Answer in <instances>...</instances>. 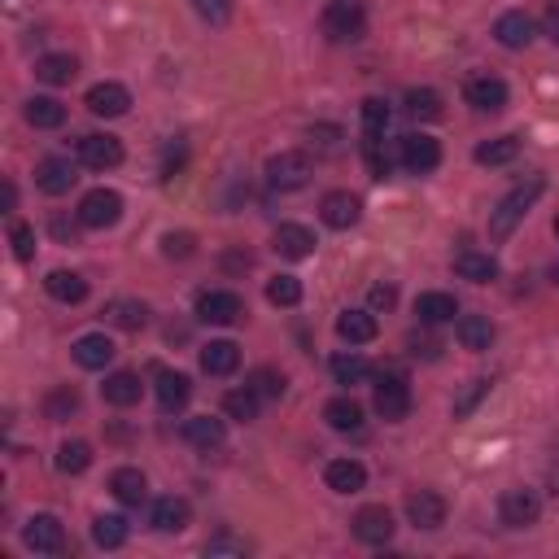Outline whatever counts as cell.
I'll use <instances>...</instances> for the list:
<instances>
[{"instance_id":"6da1fadb","label":"cell","mask_w":559,"mask_h":559,"mask_svg":"<svg viewBox=\"0 0 559 559\" xmlns=\"http://www.w3.org/2000/svg\"><path fill=\"white\" fill-rule=\"evenodd\" d=\"M542 188H546V180H542V175H529L525 184H516V188H511V193H507L503 201H498V206L490 210V236H494V241H507V236L516 232V223L525 219V214H529V206L542 197Z\"/></svg>"},{"instance_id":"7a4b0ae2","label":"cell","mask_w":559,"mask_h":559,"mask_svg":"<svg viewBox=\"0 0 559 559\" xmlns=\"http://www.w3.org/2000/svg\"><path fill=\"white\" fill-rule=\"evenodd\" d=\"M324 35L332 44H354L367 35V14L359 0H332L324 9Z\"/></svg>"},{"instance_id":"3957f363","label":"cell","mask_w":559,"mask_h":559,"mask_svg":"<svg viewBox=\"0 0 559 559\" xmlns=\"http://www.w3.org/2000/svg\"><path fill=\"white\" fill-rule=\"evenodd\" d=\"M311 175H315L311 158L297 153V149H284V153H276V158L267 162V184L280 188V193H297V188H306L311 184Z\"/></svg>"},{"instance_id":"277c9868","label":"cell","mask_w":559,"mask_h":559,"mask_svg":"<svg viewBox=\"0 0 559 559\" xmlns=\"http://www.w3.org/2000/svg\"><path fill=\"white\" fill-rule=\"evenodd\" d=\"M376 415L380 420H389V424H398V420H407L411 415V385H407V376L402 372H380V380H376Z\"/></svg>"},{"instance_id":"5b68a950","label":"cell","mask_w":559,"mask_h":559,"mask_svg":"<svg viewBox=\"0 0 559 559\" xmlns=\"http://www.w3.org/2000/svg\"><path fill=\"white\" fill-rule=\"evenodd\" d=\"M123 219V197L114 193V188H92V193H83L79 201V223L83 228H114V223Z\"/></svg>"},{"instance_id":"8992f818","label":"cell","mask_w":559,"mask_h":559,"mask_svg":"<svg viewBox=\"0 0 559 559\" xmlns=\"http://www.w3.org/2000/svg\"><path fill=\"white\" fill-rule=\"evenodd\" d=\"M398 162H402V171H411V175H428L442 166V145L424 132H411L398 140Z\"/></svg>"},{"instance_id":"52a82bcc","label":"cell","mask_w":559,"mask_h":559,"mask_svg":"<svg viewBox=\"0 0 559 559\" xmlns=\"http://www.w3.org/2000/svg\"><path fill=\"white\" fill-rule=\"evenodd\" d=\"M245 315V302L236 297L232 289H206L197 297V319L201 324H214V328H228Z\"/></svg>"},{"instance_id":"ba28073f","label":"cell","mask_w":559,"mask_h":559,"mask_svg":"<svg viewBox=\"0 0 559 559\" xmlns=\"http://www.w3.org/2000/svg\"><path fill=\"white\" fill-rule=\"evenodd\" d=\"M538 516H542L538 490H507L498 498V520L507 529H529V525H538Z\"/></svg>"},{"instance_id":"9c48e42d","label":"cell","mask_w":559,"mask_h":559,"mask_svg":"<svg viewBox=\"0 0 559 559\" xmlns=\"http://www.w3.org/2000/svg\"><path fill=\"white\" fill-rule=\"evenodd\" d=\"M79 162L88 166V171H114L118 162H123V140L118 136H105V132H92V136H79Z\"/></svg>"},{"instance_id":"30bf717a","label":"cell","mask_w":559,"mask_h":559,"mask_svg":"<svg viewBox=\"0 0 559 559\" xmlns=\"http://www.w3.org/2000/svg\"><path fill=\"white\" fill-rule=\"evenodd\" d=\"M463 101H468L477 114H498L507 105V83L498 75H472L468 83H463Z\"/></svg>"},{"instance_id":"8fae6325","label":"cell","mask_w":559,"mask_h":559,"mask_svg":"<svg viewBox=\"0 0 559 559\" xmlns=\"http://www.w3.org/2000/svg\"><path fill=\"white\" fill-rule=\"evenodd\" d=\"M22 542H27L35 555H62L66 551V529H62L57 516H31L27 529H22Z\"/></svg>"},{"instance_id":"7c38bea8","label":"cell","mask_w":559,"mask_h":559,"mask_svg":"<svg viewBox=\"0 0 559 559\" xmlns=\"http://www.w3.org/2000/svg\"><path fill=\"white\" fill-rule=\"evenodd\" d=\"M83 105H88V114H97V118H123L127 110H132V92H127L123 83H92Z\"/></svg>"},{"instance_id":"4fadbf2b","label":"cell","mask_w":559,"mask_h":559,"mask_svg":"<svg viewBox=\"0 0 559 559\" xmlns=\"http://www.w3.org/2000/svg\"><path fill=\"white\" fill-rule=\"evenodd\" d=\"M319 219H324L328 228L346 232V228H354V223L363 219V201L354 193H346V188H337V193H328L324 201H319Z\"/></svg>"},{"instance_id":"5bb4252c","label":"cell","mask_w":559,"mask_h":559,"mask_svg":"<svg viewBox=\"0 0 559 559\" xmlns=\"http://www.w3.org/2000/svg\"><path fill=\"white\" fill-rule=\"evenodd\" d=\"M407 520L415 529H442L446 525V498L442 494H433V490H415L407 494Z\"/></svg>"},{"instance_id":"9a60e30c","label":"cell","mask_w":559,"mask_h":559,"mask_svg":"<svg viewBox=\"0 0 559 559\" xmlns=\"http://www.w3.org/2000/svg\"><path fill=\"white\" fill-rule=\"evenodd\" d=\"M350 525H354V538L367 546H385L394 538V516H389V507H359V516H354Z\"/></svg>"},{"instance_id":"2e32d148","label":"cell","mask_w":559,"mask_h":559,"mask_svg":"<svg viewBox=\"0 0 559 559\" xmlns=\"http://www.w3.org/2000/svg\"><path fill=\"white\" fill-rule=\"evenodd\" d=\"M75 180L79 175H75V162L70 158H44L40 166H35V184H40L49 197H66L70 188H75Z\"/></svg>"},{"instance_id":"e0dca14e","label":"cell","mask_w":559,"mask_h":559,"mask_svg":"<svg viewBox=\"0 0 559 559\" xmlns=\"http://www.w3.org/2000/svg\"><path fill=\"white\" fill-rule=\"evenodd\" d=\"M271 245H276L280 258H293V263H302V258L315 254V232L302 228V223H280L276 236H271Z\"/></svg>"},{"instance_id":"ac0fdd59","label":"cell","mask_w":559,"mask_h":559,"mask_svg":"<svg viewBox=\"0 0 559 559\" xmlns=\"http://www.w3.org/2000/svg\"><path fill=\"white\" fill-rule=\"evenodd\" d=\"M494 40L503 44V49H529L533 44V18L525 14V9H511V14H503L494 22Z\"/></svg>"},{"instance_id":"d6986e66","label":"cell","mask_w":559,"mask_h":559,"mask_svg":"<svg viewBox=\"0 0 559 559\" xmlns=\"http://www.w3.org/2000/svg\"><path fill=\"white\" fill-rule=\"evenodd\" d=\"M188 398H193V380H188L184 372H162L158 367V407L166 415H175V411L188 407Z\"/></svg>"},{"instance_id":"ffe728a7","label":"cell","mask_w":559,"mask_h":559,"mask_svg":"<svg viewBox=\"0 0 559 559\" xmlns=\"http://www.w3.org/2000/svg\"><path fill=\"white\" fill-rule=\"evenodd\" d=\"M324 481H328V490H337V494H359L367 485V468L359 459H332L324 468Z\"/></svg>"},{"instance_id":"44dd1931","label":"cell","mask_w":559,"mask_h":559,"mask_svg":"<svg viewBox=\"0 0 559 559\" xmlns=\"http://www.w3.org/2000/svg\"><path fill=\"white\" fill-rule=\"evenodd\" d=\"M223 437H228V424L214 420V415H193V420H184V442L197 450H219Z\"/></svg>"},{"instance_id":"7402d4cb","label":"cell","mask_w":559,"mask_h":559,"mask_svg":"<svg viewBox=\"0 0 559 559\" xmlns=\"http://www.w3.org/2000/svg\"><path fill=\"white\" fill-rule=\"evenodd\" d=\"M455 337H459V346L463 350H472V354H485L494 346V324H490V315H463L459 319V328H455Z\"/></svg>"},{"instance_id":"603a6c76","label":"cell","mask_w":559,"mask_h":559,"mask_svg":"<svg viewBox=\"0 0 559 559\" xmlns=\"http://www.w3.org/2000/svg\"><path fill=\"white\" fill-rule=\"evenodd\" d=\"M241 367V346L236 341H210L201 346V372L206 376H232Z\"/></svg>"},{"instance_id":"cb8c5ba5","label":"cell","mask_w":559,"mask_h":559,"mask_svg":"<svg viewBox=\"0 0 559 559\" xmlns=\"http://www.w3.org/2000/svg\"><path fill=\"white\" fill-rule=\"evenodd\" d=\"M188 520H193V507H188L184 498L166 494V498L153 503V529H158V533H184Z\"/></svg>"},{"instance_id":"d4e9b609","label":"cell","mask_w":559,"mask_h":559,"mask_svg":"<svg viewBox=\"0 0 559 559\" xmlns=\"http://www.w3.org/2000/svg\"><path fill=\"white\" fill-rule=\"evenodd\" d=\"M114 359V341L105 337V332H88V337L75 341V363L88 367V372H101V367H110Z\"/></svg>"},{"instance_id":"484cf974","label":"cell","mask_w":559,"mask_h":559,"mask_svg":"<svg viewBox=\"0 0 559 559\" xmlns=\"http://www.w3.org/2000/svg\"><path fill=\"white\" fill-rule=\"evenodd\" d=\"M376 332H380V324L372 311H341V319H337V337L350 341V346H367V341H376Z\"/></svg>"},{"instance_id":"4316f807","label":"cell","mask_w":559,"mask_h":559,"mask_svg":"<svg viewBox=\"0 0 559 559\" xmlns=\"http://www.w3.org/2000/svg\"><path fill=\"white\" fill-rule=\"evenodd\" d=\"M110 494L118 498V503H127V507H140L149 498L145 472H140V468H118L114 477H110Z\"/></svg>"},{"instance_id":"83f0119b","label":"cell","mask_w":559,"mask_h":559,"mask_svg":"<svg viewBox=\"0 0 559 559\" xmlns=\"http://www.w3.org/2000/svg\"><path fill=\"white\" fill-rule=\"evenodd\" d=\"M455 271L472 284H490V280H498V258L481 254V249H463V254L455 258Z\"/></svg>"},{"instance_id":"f1b7e54d","label":"cell","mask_w":559,"mask_h":559,"mask_svg":"<svg viewBox=\"0 0 559 559\" xmlns=\"http://www.w3.org/2000/svg\"><path fill=\"white\" fill-rule=\"evenodd\" d=\"M101 394H105V402H110V407H136L140 394H145V385H140L136 372H114L101 385Z\"/></svg>"},{"instance_id":"f546056e","label":"cell","mask_w":559,"mask_h":559,"mask_svg":"<svg viewBox=\"0 0 559 559\" xmlns=\"http://www.w3.org/2000/svg\"><path fill=\"white\" fill-rule=\"evenodd\" d=\"M415 315H420V324H450L459 315V302L450 293H420L415 297Z\"/></svg>"},{"instance_id":"4dcf8cb0","label":"cell","mask_w":559,"mask_h":559,"mask_svg":"<svg viewBox=\"0 0 559 559\" xmlns=\"http://www.w3.org/2000/svg\"><path fill=\"white\" fill-rule=\"evenodd\" d=\"M75 75H79V62L70 53H49L35 62V79L49 83V88H62V83H70Z\"/></svg>"},{"instance_id":"1f68e13d","label":"cell","mask_w":559,"mask_h":559,"mask_svg":"<svg viewBox=\"0 0 559 559\" xmlns=\"http://www.w3.org/2000/svg\"><path fill=\"white\" fill-rule=\"evenodd\" d=\"M44 289H49L53 302H66V306H75L88 297V280L75 276V271H53L49 280H44Z\"/></svg>"},{"instance_id":"d6a6232c","label":"cell","mask_w":559,"mask_h":559,"mask_svg":"<svg viewBox=\"0 0 559 559\" xmlns=\"http://www.w3.org/2000/svg\"><path fill=\"white\" fill-rule=\"evenodd\" d=\"M324 420H328V428H337V433H359L363 428V407L354 398H332L324 407Z\"/></svg>"},{"instance_id":"836d02e7","label":"cell","mask_w":559,"mask_h":559,"mask_svg":"<svg viewBox=\"0 0 559 559\" xmlns=\"http://www.w3.org/2000/svg\"><path fill=\"white\" fill-rule=\"evenodd\" d=\"M27 123L40 127V132H53V127L66 123V105L57 97H31L27 101Z\"/></svg>"},{"instance_id":"e575fe53","label":"cell","mask_w":559,"mask_h":559,"mask_svg":"<svg viewBox=\"0 0 559 559\" xmlns=\"http://www.w3.org/2000/svg\"><path fill=\"white\" fill-rule=\"evenodd\" d=\"M258 407H263V398L254 394V389H228L223 394V415L228 420H241V424H249V420H258Z\"/></svg>"},{"instance_id":"d590c367","label":"cell","mask_w":559,"mask_h":559,"mask_svg":"<svg viewBox=\"0 0 559 559\" xmlns=\"http://www.w3.org/2000/svg\"><path fill=\"white\" fill-rule=\"evenodd\" d=\"M105 319H110L114 328H123V332H140L145 328V319H149V311H145V302H127V297H118V302L105 306Z\"/></svg>"},{"instance_id":"8d00e7d4","label":"cell","mask_w":559,"mask_h":559,"mask_svg":"<svg viewBox=\"0 0 559 559\" xmlns=\"http://www.w3.org/2000/svg\"><path fill=\"white\" fill-rule=\"evenodd\" d=\"M92 542H97L101 551H118V546L127 542V520L123 516H97L92 520Z\"/></svg>"},{"instance_id":"74e56055","label":"cell","mask_w":559,"mask_h":559,"mask_svg":"<svg viewBox=\"0 0 559 559\" xmlns=\"http://www.w3.org/2000/svg\"><path fill=\"white\" fill-rule=\"evenodd\" d=\"M328 367H332V376H337V385H363V380L372 376L363 354H332Z\"/></svg>"},{"instance_id":"f35d334b","label":"cell","mask_w":559,"mask_h":559,"mask_svg":"<svg viewBox=\"0 0 559 559\" xmlns=\"http://www.w3.org/2000/svg\"><path fill=\"white\" fill-rule=\"evenodd\" d=\"M407 114L420 118V123H437L446 110H442V97H437L433 88H411L407 92Z\"/></svg>"},{"instance_id":"ab89813d","label":"cell","mask_w":559,"mask_h":559,"mask_svg":"<svg viewBox=\"0 0 559 559\" xmlns=\"http://www.w3.org/2000/svg\"><path fill=\"white\" fill-rule=\"evenodd\" d=\"M516 153H520L516 136H498V140H485V145H477V162L481 166H507V162H516Z\"/></svg>"},{"instance_id":"60d3db41","label":"cell","mask_w":559,"mask_h":559,"mask_svg":"<svg viewBox=\"0 0 559 559\" xmlns=\"http://www.w3.org/2000/svg\"><path fill=\"white\" fill-rule=\"evenodd\" d=\"M92 468V446L88 442H62L57 450V472H66V477H79V472Z\"/></svg>"},{"instance_id":"b9f144b4","label":"cell","mask_w":559,"mask_h":559,"mask_svg":"<svg viewBox=\"0 0 559 559\" xmlns=\"http://www.w3.org/2000/svg\"><path fill=\"white\" fill-rule=\"evenodd\" d=\"M245 385L254 389V394L263 398V402H271V398H280V394H284V385H289V380H284V372H276V367H254Z\"/></svg>"},{"instance_id":"7bdbcfd3","label":"cell","mask_w":559,"mask_h":559,"mask_svg":"<svg viewBox=\"0 0 559 559\" xmlns=\"http://www.w3.org/2000/svg\"><path fill=\"white\" fill-rule=\"evenodd\" d=\"M79 411V394L70 385H62V389H53L49 398H44V420H53V424H62V420H70V415Z\"/></svg>"},{"instance_id":"ee69618b","label":"cell","mask_w":559,"mask_h":559,"mask_svg":"<svg viewBox=\"0 0 559 559\" xmlns=\"http://www.w3.org/2000/svg\"><path fill=\"white\" fill-rule=\"evenodd\" d=\"M267 302L271 306H297L302 302V280L297 276H271L267 280Z\"/></svg>"},{"instance_id":"f6af8a7d","label":"cell","mask_w":559,"mask_h":559,"mask_svg":"<svg viewBox=\"0 0 559 559\" xmlns=\"http://www.w3.org/2000/svg\"><path fill=\"white\" fill-rule=\"evenodd\" d=\"M363 158L372 180H385L389 175V153H385V136H363Z\"/></svg>"},{"instance_id":"bcb514c9","label":"cell","mask_w":559,"mask_h":559,"mask_svg":"<svg viewBox=\"0 0 559 559\" xmlns=\"http://www.w3.org/2000/svg\"><path fill=\"white\" fill-rule=\"evenodd\" d=\"M389 127V105L380 97H367L363 101V136H385Z\"/></svg>"},{"instance_id":"7dc6e473","label":"cell","mask_w":559,"mask_h":559,"mask_svg":"<svg viewBox=\"0 0 559 559\" xmlns=\"http://www.w3.org/2000/svg\"><path fill=\"white\" fill-rule=\"evenodd\" d=\"M9 241H14V258L18 263H31L35 258V232L27 223H9Z\"/></svg>"},{"instance_id":"c3c4849f","label":"cell","mask_w":559,"mask_h":559,"mask_svg":"<svg viewBox=\"0 0 559 559\" xmlns=\"http://www.w3.org/2000/svg\"><path fill=\"white\" fill-rule=\"evenodd\" d=\"M193 9L210 22V27H223V22H232V0H193Z\"/></svg>"},{"instance_id":"681fc988","label":"cell","mask_w":559,"mask_h":559,"mask_svg":"<svg viewBox=\"0 0 559 559\" xmlns=\"http://www.w3.org/2000/svg\"><path fill=\"white\" fill-rule=\"evenodd\" d=\"M206 555H249V542L232 538V533H219V538L206 542Z\"/></svg>"},{"instance_id":"f907efd6","label":"cell","mask_w":559,"mask_h":559,"mask_svg":"<svg viewBox=\"0 0 559 559\" xmlns=\"http://www.w3.org/2000/svg\"><path fill=\"white\" fill-rule=\"evenodd\" d=\"M162 254L166 258H188V254H193V236H188V232H166L162 236Z\"/></svg>"},{"instance_id":"816d5d0a","label":"cell","mask_w":559,"mask_h":559,"mask_svg":"<svg viewBox=\"0 0 559 559\" xmlns=\"http://www.w3.org/2000/svg\"><path fill=\"white\" fill-rule=\"evenodd\" d=\"M485 394H490V380H472V389H468V394H463V398L455 402V415H468V411L477 407V402H481Z\"/></svg>"},{"instance_id":"f5cc1de1","label":"cell","mask_w":559,"mask_h":559,"mask_svg":"<svg viewBox=\"0 0 559 559\" xmlns=\"http://www.w3.org/2000/svg\"><path fill=\"white\" fill-rule=\"evenodd\" d=\"M394 302H398V289H394V284H376V289H372V311H389Z\"/></svg>"},{"instance_id":"db71d44e","label":"cell","mask_w":559,"mask_h":559,"mask_svg":"<svg viewBox=\"0 0 559 559\" xmlns=\"http://www.w3.org/2000/svg\"><path fill=\"white\" fill-rule=\"evenodd\" d=\"M319 140V149H337V140H341V127H311V145Z\"/></svg>"},{"instance_id":"11a10c76","label":"cell","mask_w":559,"mask_h":559,"mask_svg":"<svg viewBox=\"0 0 559 559\" xmlns=\"http://www.w3.org/2000/svg\"><path fill=\"white\" fill-rule=\"evenodd\" d=\"M542 31L559 44V0H551V5H546V14H542Z\"/></svg>"},{"instance_id":"9f6ffc18","label":"cell","mask_w":559,"mask_h":559,"mask_svg":"<svg viewBox=\"0 0 559 559\" xmlns=\"http://www.w3.org/2000/svg\"><path fill=\"white\" fill-rule=\"evenodd\" d=\"M411 354H415V359H420V354H424V359H437L442 350H437V341H420V337H411Z\"/></svg>"},{"instance_id":"6f0895ef","label":"cell","mask_w":559,"mask_h":559,"mask_svg":"<svg viewBox=\"0 0 559 559\" xmlns=\"http://www.w3.org/2000/svg\"><path fill=\"white\" fill-rule=\"evenodd\" d=\"M53 236H57V241H75V223H66V219H53Z\"/></svg>"},{"instance_id":"680465c9","label":"cell","mask_w":559,"mask_h":559,"mask_svg":"<svg viewBox=\"0 0 559 559\" xmlns=\"http://www.w3.org/2000/svg\"><path fill=\"white\" fill-rule=\"evenodd\" d=\"M551 280H555V284H559V263H555V267H551Z\"/></svg>"},{"instance_id":"91938a15","label":"cell","mask_w":559,"mask_h":559,"mask_svg":"<svg viewBox=\"0 0 559 559\" xmlns=\"http://www.w3.org/2000/svg\"><path fill=\"white\" fill-rule=\"evenodd\" d=\"M555 236H559V219H555Z\"/></svg>"}]
</instances>
